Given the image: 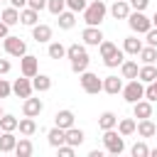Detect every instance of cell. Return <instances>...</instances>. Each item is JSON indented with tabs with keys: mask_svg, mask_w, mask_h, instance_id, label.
<instances>
[{
	"mask_svg": "<svg viewBox=\"0 0 157 157\" xmlns=\"http://www.w3.org/2000/svg\"><path fill=\"white\" fill-rule=\"evenodd\" d=\"M105 12H108V7L103 0H91L83 10V22L91 27H101V22L105 20Z\"/></svg>",
	"mask_w": 157,
	"mask_h": 157,
	"instance_id": "1",
	"label": "cell"
},
{
	"mask_svg": "<svg viewBox=\"0 0 157 157\" xmlns=\"http://www.w3.org/2000/svg\"><path fill=\"white\" fill-rule=\"evenodd\" d=\"M103 145H105V152L108 155H120L125 150V140H123L120 132H115V128L103 130Z\"/></svg>",
	"mask_w": 157,
	"mask_h": 157,
	"instance_id": "2",
	"label": "cell"
},
{
	"mask_svg": "<svg viewBox=\"0 0 157 157\" xmlns=\"http://www.w3.org/2000/svg\"><path fill=\"white\" fill-rule=\"evenodd\" d=\"M128 25H130V29H132L135 34H147V29L152 27V17H147V15L140 12V10H132V12L128 15Z\"/></svg>",
	"mask_w": 157,
	"mask_h": 157,
	"instance_id": "3",
	"label": "cell"
},
{
	"mask_svg": "<svg viewBox=\"0 0 157 157\" xmlns=\"http://www.w3.org/2000/svg\"><path fill=\"white\" fill-rule=\"evenodd\" d=\"M78 81H81V88L86 91V93H91V96H96V93H101L103 91V78H98V74H93V71H83V74H78Z\"/></svg>",
	"mask_w": 157,
	"mask_h": 157,
	"instance_id": "4",
	"label": "cell"
},
{
	"mask_svg": "<svg viewBox=\"0 0 157 157\" xmlns=\"http://www.w3.org/2000/svg\"><path fill=\"white\" fill-rule=\"evenodd\" d=\"M123 98L132 105V103H137L140 98H145V86H142V81L140 78H132V81H128L125 86H123Z\"/></svg>",
	"mask_w": 157,
	"mask_h": 157,
	"instance_id": "5",
	"label": "cell"
},
{
	"mask_svg": "<svg viewBox=\"0 0 157 157\" xmlns=\"http://www.w3.org/2000/svg\"><path fill=\"white\" fill-rule=\"evenodd\" d=\"M2 47H5V52H7L10 56H25V54H27L25 39H20V37H15V34H7V37L2 39Z\"/></svg>",
	"mask_w": 157,
	"mask_h": 157,
	"instance_id": "6",
	"label": "cell"
},
{
	"mask_svg": "<svg viewBox=\"0 0 157 157\" xmlns=\"http://www.w3.org/2000/svg\"><path fill=\"white\" fill-rule=\"evenodd\" d=\"M20 71H22V76L34 78V76L39 74V59H37V56H32V54L20 56Z\"/></svg>",
	"mask_w": 157,
	"mask_h": 157,
	"instance_id": "7",
	"label": "cell"
},
{
	"mask_svg": "<svg viewBox=\"0 0 157 157\" xmlns=\"http://www.w3.org/2000/svg\"><path fill=\"white\" fill-rule=\"evenodd\" d=\"M32 91H34L32 78H27V76L15 78V83H12V93H15L17 98H29V96H32Z\"/></svg>",
	"mask_w": 157,
	"mask_h": 157,
	"instance_id": "8",
	"label": "cell"
},
{
	"mask_svg": "<svg viewBox=\"0 0 157 157\" xmlns=\"http://www.w3.org/2000/svg\"><path fill=\"white\" fill-rule=\"evenodd\" d=\"M81 39H83V44H88V47H98V44L103 42V32H101V27L86 25V29L81 32Z\"/></svg>",
	"mask_w": 157,
	"mask_h": 157,
	"instance_id": "9",
	"label": "cell"
},
{
	"mask_svg": "<svg viewBox=\"0 0 157 157\" xmlns=\"http://www.w3.org/2000/svg\"><path fill=\"white\" fill-rule=\"evenodd\" d=\"M132 115H135L137 120L152 118V101H147V98H140L137 103H132Z\"/></svg>",
	"mask_w": 157,
	"mask_h": 157,
	"instance_id": "10",
	"label": "cell"
},
{
	"mask_svg": "<svg viewBox=\"0 0 157 157\" xmlns=\"http://www.w3.org/2000/svg\"><path fill=\"white\" fill-rule=\"evenodd\" d=\"M130 12H132V7H130L128 0H113V5H110V15H113L115 20H128Z\"/></svg>",
	"mask_w": 157,
	"mask_h": 157,
	"instance_id": "11",
	"label": "cell"
},
{
	"mask_svg": "<svg viewBox=\"0 0 157 157\" xmlns=\"http://www.w3.org/2000/svg\"><path fill=\"white\" fill-rule=\"evenodd\" d=\"M42 110H44V103H42L39 98H32V96H29V98H25V103H22V113H25V115L37 118Z\"/></svg>",
	"mask_w": 157,
	"mask_h": 157,
	"instance_id": "12",
	"label": "cell"
},
{
	"mask_svg": "<svg viewBox=\"0 0 157 157\" xmlns=\"http://www.w3.org/2000/svg\"><path fill=\"white\" fill-rule=\"evenodd\" d=\"M32 37H34V42H37V44H44V42H49V39H52V27H49V25H39V22H37V25L32 27Z\"/></svg>",
	"mask_w": 157,
	"mask_h": 157,
	"instance_id": "13",
	"label": "cell"
},
{
	"mask_svg": "<svg viewBox=\"0 0 157 157\" xmlns=\"http://www.w3.org/2000/svg\"><path fill=\"white\" fill-rule=\"evenodd\" d=\"M103 91L110 93V96L123 93V78H118V76H105V78H103Z\"/></svg>",
	"mask_w": 157,
	"mask_h": 157,
	"instance_id": "14",
	"label": "cell"
},
{
	"mask_svg": "<svg viewBox=\"0 0 157 157\" xmlns=\"http://www.w3.org/2000/svg\"><path fill=\"white\" fill-rule=\"evenodd\" d=\"M20 22H22L25 27H34V25L39 22V12L32 10V7H22V10H20Z\"/></svg>",
	"mask_w": 157,
	"mask_h": 157,
	"instance_id": "15",
	"label": "cell"
},
{
	"mask_svg": "<svg viewBox=\"0 0 157 157\" xmlns=\"http://www.w3.org/2000/svg\"><path fill=\"white\" fill-rule=\"evenodd\" d=\"M123 52L125 54H130V56H137L140 52H142V42L132 34V37H125V42H123Z\"/></svg>",
	"mask_w": 157,
	"mask_h": 157,
	"instance_id": "16",
	"label": "cell"
},
{
	"mask_svg": "<svg viewBox=\"0 0 157 157\" xmlns=\"http://www.w3.org/2000/svg\"><path fill=\"white\" fill-rule=\"evenodd\" d=\"M54 125H59L61 130L74 128V113H71V110H59V113L54 115Z\"/></svg>",
	"mask_w": 157,
	"mask_h": 157,
	"instance_id": "17",
	"label": "cell"
},
{
	"mask_svg": "<svg viewBox=\"0 0 157 157\" xmlns=\"http://www.w3.org/2000/svg\"><path fill=\"white\" fill-rule=\"evenodd\" d=\"M137 135H140V137H155V135H157V125H155L150 118L137 120Z\"/></svg>",
	"mask_w": 157,
	"mask_h": 157,
	"instance_id": "18",
	"label": "cell"
},
{
	"mask_svg": "<svg viewBox=\"0 0 157 157\" xmlns=\"http://www.w3.org/2000/svg\"><path fill=\"white\" fill-rule=\"evenodd\" d=\"M47 140H49V145H52V147H59V145H64V142H66V130H61L59 125H54V128L47 132Z\"/></svg>",
	"mask_w": 157,
	"mask_h": 157,
	"instance_id": "19",
	"label": "cell"
},
{
	"mask_svg": "<svg viewBox=\"0 0 157 157\" xmlns=\"http://www.w3.org/2000/svg\"><path fill=\"white\" fill-rule=\"evenodd\" d=\"M83 140H86V132H83L81 128H69V130H66V142H69L71 147L83 145Z\"/></svg>",
	"mask_w": 157,
	"mask_h": 157,
	"instance_id": "20",
	"label": "cell"
},
{
	"mask_svg": "<svg viewBox=\"0 0 157 157\" xmlns=\"http://www.w3.org/2000/svg\"><path fill=\"white\" fill-rule=\"evenodd\" d=\"M32 152H34L32 140H29L27 135H25V137H20V140H17V145H15V155H17V157H29Z\"/></svg>",
	"mask_w": 157,
	"mask_h": 157,
	"instance_id": "21",
	"label": "cell"
},
{
	"mask_svg": "<svg viewBox=\"0 0 157 157\" xmlns=\"http://www.w3.org/2000/svg\"><path fill=\"white\" fill-rule=\"evenodd\" d=\"M120 74H123V78H128V81L137 78V74H140L137 61H123V64H120Z\"/></svg>",
	"mask_w": 157,
	"mask_h": 157,
	"instance_id": "22",
	"label": "cell"
},
{
	"mask_svg": "<svg viewBox=\"0 0 157 157\" xmlns=\"http://www.w3.org/2000/svg\"><path fill=\"white\" fill-rule=\"evenodd\" d=\"M98 128H101V130H110V128H118V115H115V113H110V110L101 113V118H98Z\"/></svg>",
	"mask_w": 157,
	"mask_h": 157,
	"instance_id": "23",
	"label": "cell"
},
{
	"mask_svg": "<svg viewBox=\"0 0 157 157\" xmlns=\"http://www.w3.org/2000/svg\"><path fill=\"white\" fill-rule=\"evenodd\" d=\"M137 78H140L142 83H152V81L157 78V66H155V64H145V66H140Z\"/></svg>",
	"mask_w": 157,
	"mask_h": 157,
	"instance_id": "24",
	"label": "cell"
},
{
	"mask_svg": "<svg viewBox=\"0 0 157 157\" xmlns=\"http://www.w3.org/2000/svg\"><path fill=\"white\" fill-rule=\"evenodd\" d=\"M0 20H2L5 25H10V27H12V25H17V22H20V10L10 5V7H5V10L0 12Z\"/></svg>",
	"mask_w": 157,
	"mask_h": 157,
	"instance_id": "25",
	"label": "cell"
},
{
	"mask_svg": "<svg viewBox=\"0 0 157 157\" xmlns=\"http://www.w3.org/2000/svg\"><path fill=\"white\" fill-rule=\"evenodd\" d=\"M17 130H20V135H34L37 132V123H34V118H29V115H25L22 120H20V125H17Z\"/></svg>",
	"mask_w": 157,
	"mask_h": 157,
	"instance_id": "26",
	"label": "cell"
},
{
	"mask_svg": "<svg viewBox=\"0 0 157 157\" xmlns=\"http://www.w3.org/2000/svg\"><path fill=\"white\" fill-rule=\"evenodd\" d=\"M59 17V27L61 29H71L74 25H76V12L74 10H64L61 15H56Z\"/></svg>",
	"mask_w": 157,
	"mask_h": 157,
	"instance_id": "27",
	"label": "cell"
},
{
	"mask_svg": "<svg viewBox=\"0 0 157 157\" xmlns=\"http://www.w3.org/2000/svg\"><path fill=\"white\" fill-rule=\"evenodd\" d=\"M32 86H34V91L44 93V91H49V88H52V78H49L47 74H37V76L32 78Z\"/></svg>",
	"mask_w": 157,
	"mask_h": 157,
	"instance_id": "28",
	"label": "cell"
},
{
	"mask_svg": "<svg viewBox=\"0 0 157 157\" xmlns=\"http://www.w3.org/2000/svg\"><path fill=\"white\" fill-rule=\"evenodd\" d=\"M118 132H120L123 137H128V135L137 132V123H135L132 118H123V120L118 123Z\"/></svg>",
	"mask_w": 157,
	"mask_h": 157,
	"instance_id": "29",
	"label": "cell"
},
{
	"mask_svg": "<svg viewBox=\"0 0 157 157\" xmlns=\"http://www.w3.org/2000/svg\"><path fill=\"white\" fill-rule=\"evenodd\" d=\"M17 125H20V120H17L15 115H10V113H5V115L0 118V130H2V132H15Z\"/></svg>",
	"mask_w": 157,
	"mask_h": 157,
	"instance_id": "30",
	"label": "cell"
},
{
	"mask_svg": "<svg viewBox=\"0 0 157 157\" xmlns=\"http://www.w3.org/2000/svg\"><path fill=\"white\" fill-rule=\"evenodd\" d=\"M15 145H17V137L12 132H2L0 135V152H15Z\"/></svg>",
	"mask_w": 157,
	"mask_h": 157,
	"instance_id": "31",
	"label": "cell"
},
{
	"mask_svg": "<svg viewBox=\"0 0 157 157\" xmlns=\"http://www.w3.org/2000/svg\"><path fill=\"white\" fill-rule=\"evenodd\" d=\"M47 54H49V59H64L66 56V47L61 42H52L49 49H47Z\"/></svg>",
	"mask_w": 157,
	"mask_h": 157,
	"instance_id": "32",
	"label": "cell"
},
{
	"mask_svg": "<svg viewBox=\"0 0 157 157\" xmlns=\"http://www.w3.org/2000/svg\"><path fill=\"white\" fill-rule=\"evenodd\" d=\"M118 52V44H113V42H108V39H103L101 44H98V54H101V59H108V56H113Z\"/></svg>",
	"mask_w": 157,
	"mask_h": 157,
	"instance_id": "33",
	"label": "cell"
},
{
	"mask_svg": "<svg viewBox=\"0 0 157 157\" xmlns=\"http://www.w3.org/2000/svg\"><path fill=\"white\" fill-rule=\"evenodd\" d=\"M137 56L142 59V64H155V61H157V47H150V44H147V47H142V52H140Z\"/></svg>",
	"mask_w": 157,
	"mask_h": 157,
	"instance_id": "34",
	"label": "cell"
},
{
	"mask_svg": "<svg viewBox=\"0 0 157 157\" xmlns=\"http://www.w3.org/2000/svg\"><path fill=\"white\" fill-rule=\"evenodd\" d=\"M123 61H125V52H123V49H118V52H115L113 56H108V59H103V64H105L108 69H115V66H120Z\"/></svg>",
	"mask_w": 157,
	"mask_h": 157,
	"instance_id": "35",
	"label": "cell"
},
{
	"mask_svg": "<svg viewBox=\"0 0 157 157\" xmlns=\"http://www.w3.org/2000/svg\"><path fill=\"white\" fill-rule=\"evenodd\" d=\"M88 61H91V59H88V54H83V56L74 59V61H71V71H74V74H83V71L88 69Z\"/></svg>",
	"mask_w": 157,
	"mask_h": 157,
	"instance_id": "36",
	"label": "cell"
},
{
	"mask_svg": "<svg viewBox=\"0 0 157 157\" xmlns=\"http://www.w3.org/2000/svg\"><path fill=\"white\" fill-rule=\"evenodd\" d=\"M83 54H86V47H83V44H78V42H76V44H71V47H66V56H69L71 61H74V59H78V56H83Z\"/></svg>",
	"mask_w": 157,
	"mask_h": 157,
	"instance_id": "37",
	"label": "cell"
},
{
	"mask_svg": "<svg viewBox=\"0 0 157 157\" xmlns=\"http://www.w3.org/2000/svg\"><path fill=\"white\" fill-rule=\"evenodd\" d=\"M47 10L52 15H61L66 10V0H47Z\"/></svg>",
	"mask_w": 157,
	"mask_h": 157,
	"instance_id": "38",
	"label": "cell"
},
{
	"mask_svg": "<svg viewBox=\"0 0 157 157\" xmlns=\"http://www.w3.org/2000/svg\"><path fill=\"white\" fill-rule=\"evenodd\" d=\"M130 155H132V157H147V155H150V147H147L145 142H135V145L130 147Z\"/></svg>",
	"mask_w": 157,
	"mask_h": 157,
	"instance_id": "39",
	"label": "cell"
},
{
	"mask_svg": "<svg viewBox=\"0 0 157 157\" xmlns=\"http://www.w3.org/2000/svg\"><path fill=\"white\" fill-rule=\"evenodd\" d=\"M86 5H88L86 0H66V7H69V10H74V12H83V10H86Z\"/></svg>",
	"mask_w": 157,
	"mask_h": 157,
	"instance_id": "40",
	"label": "cell"
},
{
	"mask_svg": "<svg viewBox=\"0 0 157 157\" xmlns=\"http://www.w3.org/2000/svg\"><path fill=\"white\" fill-rule=\"evenodd\" d=\"M145 98L152 101V103L157 101V78H155L152 83H147V88H145Z\"/></svg>",
	"mask_w": 157,
	"mask_h": 157,
	"instance_id": "41",
	"label": "cell"
},
{
	"mask_svg": "<svg viewBox=\"0 0 157 157\" xmlns=\"http://www.w3.org/2000/svg\"><path fill=\"white\" fill-rule=\"evenodd\" d=\"M74 150H76V147H71L69 142H64V145H59V147H56L59 157H74Z\"/></svg>",
	"mask_w": 157,
	"mask_h": 157,
	"instance_id": "42",
	"label": "cell"
},
{
	"mask_svg": "<svg viewBox=\"0 0 157 157\" xmlns=\"http://www.w3.org/2000/svg\"><path fill=\"white\" fill-rule=\"evenodd\" d=\"M10 93H12V83H7L5 78H0V101H2V98H7Z\"/></svg>",
	"mask_w": 157,
	"mask_h": 157,
	"instance_id": "43",
	"label": "cell"
},
{
	"mask_svg": "<svg viewBox=\"0 0 157 157\" xmlns=\"http://www.w3.org/2000/svg\"><path fill=\"white\" fill-rule=\"evenodd\" d=\"M130 2V7L132 10H140V12H145L147 10V5H150V0H128Z\"/></svg>",
	"mask_w": 157,
	"mask_h": 157,
	"instance_id": "44",
	"label": "cell"
},
{
	"mask_svg": "<svg viewBox=\"0 0 157 157\" xmlns=\"http://www.w3.org/2000/svg\"><path fill=\"white\" fill-rule=\"evenodd\" d=\"M145 37H147V44L150 47H157V27H150Z\"/></svg>",
	"mask_w": 157,
	"mask_h": 157,
	"instance_id": "45",
	"label": "cell"
},
{
	"mask_svg": "<svg viewBox=\"0 0 157 157\" xmlns=\"http://www.w3.org/2000/svg\"><path fill=\"white\" fill-rule=\"evenodd\" d=\"M27 7H32V10H44L47 7V0H27Z\"/></svg>",
	"mask_w": 157,
	"mask_h": 157,
	"instance_id": "46",
	"label": "cell"
},
{
	"mask_svg": "<svg viewBox=\"0 0 157 157\" xmlns=\"http://www.w3.org/2000/svg\"><path fill=\"white\" fill-rule=\"evenodd\" d=\"M10 69H12V64H10V59H0V76H2V74H7Z\"/></svg>",
	"mask_w": 157,
	"mask_h": 157,
	"instance_id": "47",
	"label": "cell"
},
{
	"mask_svg": "<svg viewBox=\"0 0 157 157\" xmlns=\"http://www.w3.org/2000/svg\"><path fill=\"white\" fill-rule=\"evenodd\" d=\"M7 34H10V25H5V22L0 20V39H5Z\"/></svg>",
	"mask_w": 157,
	"mask_h": 157,
	"instance_id": "48",
	"label": "cell"
},
{
	"mask_svg": "<svg viewBox=\"0 0 157 157\" xmlns=\"http://www.w3.org/2000/svg\"><path fill=\"white\" fill-rule=\"evenodd\" d=\"M10 5L17 7V10H22V7H27V0H10Z\"/></svg>",
	"mask_w": 157,
	"mask_h": 157,
	"instance_id": "49",
	"label": "cell"
},
{
	"mask_svg": "<svg viewBox=\"0 0 157 157\" xmlns=\"http://www.w3.org/2000/svg\"><path fill=\"white\" fill-rule=\"evenodd\" d=\"M88 157H103V152H101V150H91V152H88Z\"/></svg>",
	"mask_w": 157,
	"mask_h": 157,
	"instance_id": "50",
	"label": "cell"
},
{
	"mask_svg": "<svg viewBox=\"0 0 157 157\" xmlns=\"http://www.w3.org/2000/svg\"><path fill=\"white\" fill-rule=\"evenodd\" d=\"M152 27H157V12L152 15Z\"/></svg>",
	"mask_w": 157,
	"mask_h": 157,
	"instance_id": "51",
	"label": "cell"
},
{
	"mask_svg": "<svg viewBox=\"0 0 157 157\" xmlns=\"http://www.w3.org/2000/svg\"><path fill=\"white\" fill-rule=\"evenodd\" d=\"M150 155H152V157H157V147H155V150H150Z\"/></svg>",
	"mask_w": 157,
	"mask_h": 157,
	"instance_id": "52",
	"label": "cell"
},
{
	"mask_svg": "<svg viewBox=\"0 0 157 157\" xmlns=\"http://www.w3.org/2000/svg\"><path fill=\"white\" fill-rule=\"evenodd\" d=\"M2 115H5V113H2V105H0V118H2Z\"/></svg>",
	"mask_w": 157,
	"mask_h": 157,
	"instance_id": "53",
	"label": "cell"
},
{
	"mask_svg": "<svg viewBox=\"0 0 157 157\" xmlns=\"http://www.w3.org/2000/svg\"><path fill=\"white\" fill-rule=\"evenodd\" d=\"M0 12H2V10H0Z\"/></svg>",
	"mask_w": 157,
	"mask_h": 157,
	"instance_id": "54",
	"label": "cell"
}]
</instances>
